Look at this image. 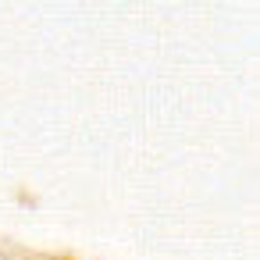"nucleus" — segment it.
<instances>
[]
</instances>
